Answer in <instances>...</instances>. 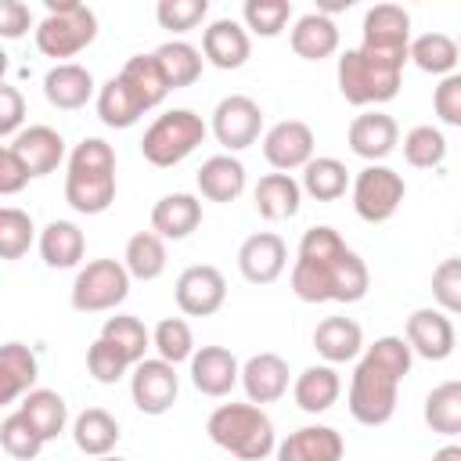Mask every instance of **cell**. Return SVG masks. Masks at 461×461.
I'll use <instances>...</instances> for the list:
<instances>
[{
	"label": "cell",
	"instance_id": "cell-1",
	"mask_svg": "<svg viewBox=\"0 0 461 461\" xmlns=\"http://www.w3.org/2000/svg\"><path fill=\"white\" fill-rule=\"evenodd\" d=\"M371 288L367 263L335 227H310L292 263V292L303 303H360Z\"/></svg>",
	"mask_w": 461,
	"mask_h": 461
},
{
	"label": "cell",
	"instance_id": "cell-2",
	"mask_svg": "<svg viewBox=\"0 0 461 461\" xmlns=\"http://www.w3.org/2000/svg\"><path fill=\"white\" fill-rule=\"evenodd\" d=\"M411 364H414V349L403 335H382L371 346H364L349 378V396H346L353 421L367 429L385 425L396 414L400 382L411 375Z\"/></svg>",
	"mask_w": 461,
	"mask_h": 461
},
{
	"label": "cell",
	"instance_id": "cell-3",
	"mask_svg": "<svg viewBox=\"0 0 461 461\" xmlns=\"http://www.w3.org/2000/svg\"><path fill=\"white\" fill-rule=\"evenodd\" d=\"M65 202L83 216H101L115 202V151L101 137H83L68 155Z\"/></svg>",
	"mask_w": 461,
	"mask_h": 461
},
{
	"label": "cell",
	"instance_id": "cell-4",
	"mask_svg": "<svg viewBox=\"0 0 461 461\" xmlns=\"http://www.w3.org/2000/svg\"><path fill=\"white\" fill-rule=\"evenodd\" d=\"M209 439L238 461H267L277 450V432L259 403H220L205 421Z\"/></svg>",
	"mask_w": 461,
	"mask_h": 461
},
{
	"label": "cell",
	"instance_id": "cell-5",
	"mask_svg": "<svg viewBox=\"0 0 461 461\" xmlns=\"http://www.w3.org/2000/svg\"><path fill=\"white\" fill-rule=\"evenodd\" d=\"M335 79H339V94L357 104V108H378L385 101H393L400 94V79H403V65L375 58L360 47H349L339 54L335 65Z\"/></svg>",
	"mask_w": 461,
	"mask_h": 461
},
{
	"label": "cell",
	"instance_id": "cell-6",
	"mask_svg": "<svg viewBox=\"0 0 461 461\" xmlns=\"http://www.w3.org/2000/svg\"><path fill=\"white\" fill-rule=\"evenodd\" d=\"M32 36L40 54L65 65V58L83 54L97 40V14L79 0H47V14Z\"/></svg>",
	"mask_w": 461,
	"mask_h": 461
},
{
	"label": "cell",
	"instance_id": "cell-7",
	"mask_svg": "<svg viewBox=\"0 0 461 461\" xmlns=\"http://www.w3.org/2000/svg\"><path fill=\"white\" fill-rule=\"evenodd\" d=\"M209 126L202 122L198 112L191 108H173V112H162L140 137V155L158 166V169H169L176 162H184L202 140H205Z\"/></svg>",
	"mask_w": 461,
	"mask_h": 461
},
{
	"label": "cell",
	"instance_id": "cell-8",
	"mask_svg": "<svg viewBox=\"0 0 461 461\" xmlns=\"http://www.w3.org/2000/svg\"><path fill=\"white\" fill-rule=\"evenodd\" d=\"M130 270L122 259H90L72 281V306L79 313H108L130 295Z\"/></svg>",
	"mask_w": 461,
	"mask_h": 461
},
{
	"label": "cell",
	"instance_id": "cell-9",
	"mask_svg": "<svg viewBox=\"0 0 461 461\" xmlns=\"http://www.w3.org/2000/svg\"><path fill=\"white\" fill-rule=\"evenodd\" d=\"M353 212L364 220V223H385L396 216V209L403 205V194H407V184L403 176L385 166V162H371L364 166L357 176H353Z\"/></svg>",
	"mask_w": 461,
	"mask_h": 461
},
{
	"label": "cell",
	"instance_id": "cell-10",
	"mask_svg": "<svg viewBox=\"0 0 461 461\" xmlns=\"http://www.w3.org/2000/svg\"><path fill=\"white\" fill-rule=\"evenodd\" d=\"M360 50L407 65L411 61V14L400 4H375L364 11Z\"/></svg>",
	"mask_w": 461,
	"mask_h": 461
},
{
	"label": "cell",
	"instance_id": "cell-11",
	"mask_svg": "<svg viewBox=\"0 0 461 461\" xmlns=\"http://www.w3.org/2000/svg\"><path fill=\"white\" fill-rule=\"evenodd\" d=\"M263 133V108L249 94H227L212 108V137L227 148V155L245 151Z\"/></svg>",
	"mask_w": 461,
	"mask_h": 461
},
{
	"label": "cell",
	"instance_id": "cell-12",
	"mask_svg": "<svg viewBox=\"0 0 461 461\" xmlns=\"http://www.w3.org/2000/svg\"><path fill=\"white\" fill-rule=\"evenodd\" d=\"M130 396H133V407L140 414H166L176 396H180V375H176V364L162 360V357H144L133 371H130Z\"/></svg>",
	"mask_w": 461,
	"mask_h": 461
},
{
	"label": "cell",
	"instance_id": "cell-13",
	"mask_svg": "<svg viewBox=\"0 0 461 461\" xmlns=\"http://www.w3.org/2000/svg\"><path fill=\"white\" fill-rule=\"evenodd\" d=\"M173 299L187 317H212L227 303V277L212 263H191L173 285Z\"/></svg>",
	"mask_w": 461,
	"mask_h": 461
},
{
	"label": "cell",
	"instance_id": "cell-14",
	"mask_svg": "<svg viewBox=\"0 0 461 461\" xmlns=\"http://www.w3.org/2000/svg\"><path fill=\"white\" fill-rule=\"evenodd\" d=\"M313 148H317V137H313L310 122H303V119H281L263 133V158L277 173L306 169L317 158Z\"/></svg>",
	"mask_w": 461,
	"mask_h": 461
},
{
	"label": "cell",
	"instance_id": "cell-15",
	"mask_svg": "<svg viewBox=\"0 0 461 461\" xmlns=\"http://www.w3.org/2000/svg\"><path fill=\"white\" fill-rule=\"evenodd\" d=\"M288 267V245L274 230H256L238 249V270L249 285H274Z\"/></svg>",
	"mask_w": 461,
	"mask_h": 461
},
{
	"label": "cell",
	"instance_id": "cell-16",
	"mask_svg": "<svg viewBox=\"0 0 461 461\" xmlns=\"http://www.w3.org/2000/svg\"><path fill=\"white\" fill-rule=\"evenodd\" d=\"M403 339L411 342L414 357L425 360H447L457 346V331L439 306H418L403 324Z\"/></svg>",
	"mask_w": 461,
	"mask_h": 461
},
{
	"label": "cell",
	"instance_id": "cell-17",
	"mask_svg": "<svg viewBox=\"0 0 461 461\" xmlns=\"http://www.w3.org/2000/svg\"><path fill=\"white\" fill-rule=\"evenodd\" d=\"M346 140H349V151L360 155V158L371 166V162H382V158H389V155L396 151V144H400V126H396L393 115H385V112H378V108H367V112H360V115L349 122Z\"/></svg>",
	"mask_w": 461,
	"mask_h": 461
},
{
	"label": "cell",
	"instance_id": "cell-18",
	"mask_svg": "<svg viewBox=\"0 0 461 461\" xmlns=\"http://www.w3.org/2000/svg\"><path fill=\"white\" fill-rule=\"evenodd\" d=\"M187 367H191V385L212 400L227 396L241 382V364L227 346H198Z\"/></svg>",
	"mask_w": 461,
	"mask_h": 461
},
{
	"label": "cell",
	"instance_id": "cell-19",
	"mask_svg": "<svg viewBox=\"0 0 461 461\" xmlns=\"http://www.w3.org/2000/svg\"><path fill=\"white\" fill-rule=\"evenodd\" d=\"M97 83H94V72L79 61H65V65H50L47 76H43V97L50 108L58 112H76V108H86L90 97H97Z\"/></svg>",
	"mask_w": 461,
	"mask_h": 461
},
{
	"label": "cell",
	"instance_id": "cell-20",
	"mask_svg": "<svg viewBox=\"0 0 461 461\" xmlns=\"http://www.w3.org/2000/svg\"><path fill=\"white\" fill-rule=\"evenodd\" d=\"M202 54L212 68H223V72H234L249 61L252 54V40H249V29L234 18H216L202 29Z\"/></svg>",
	"mask_w": 461,
	"mask_h": 461
},
{
	"label": "cell",
	"instance_id": "cell-21",
	"mask_svg": "<svg viewBox=\"0 0 461 461\" xmlns=\"http://www.w3.org/2000/svg\"><path fill=\"white\" fill-rule=\"evenodd\" d=\"M288 382H292V371L281 353H252L241 364V389L249 403H259V407L277 403L288 393Z\"/></svg>",
	"mask_w": 461,
	"mask_h": 461
},
{
	"label": "cell",
	"instance_id": "cell-22",
	"mask_svg": "<svg viewBox=\"0 0 461 461\" xmlns=\"http://www.w3.org/2000/svg\"><path fill=\"white\" fill-rule=\"evenodd\" d=\"M342 454L346 439L331 425H303L288 432L274 450L277 461H342Z\"/></svg>",
	"mask_w": 461,
	"mask_h": 461
},
{
	"label": "cell",
	"instance_id": "cell-23",
	"mask_svg": "<svg viewBox=\"0 0 461 461\" xmlns=\"http://www.w3.org/2000/svg\"><path fill=\"white\" fill-rule=\"evenodd\" d=\"M11 148H14L18 158L29 166L32 180L54 173V169L65 162V137H61L54 126H43V122L25 126V130L11 140Z\"/></svg>",
	"mask_w": 461,
	"mask_h": 461
},
{
	"label": "cell",
	"instance_id": "cell-24",
	"mask_svg": "<svg viewBox=\"0 0 461 461\" xmlns=\"http://www.w3.org/2000/svg\"><path fill=\"white\" fill-rule=\"evenodd\" d=\"M202 223V202L187 191H173V194H162L155 205H151V230L166 241H184L198 230Z\"/></svg>",
	"mask_w": 461,
	"mask_h": 461
},
{
	"label": "cell",
	"instance_id": "cell-25",
	"mask_svg": "<svg viewBox=\"0 0 461 461\" xmlns=\"http://www.w3.org/2000/svg\"><path fill=\"white\" fill-rule=\"evenodd\" d=\"M313 349L324 364H349L364 353V328L353 317H324L313 328Z\"/></svg>",
	"mask_w": 461,
	"mask_h": 461
},
{
	"label": "cell",
	"instance_id": "cell-26",
	"mask_svg": "<svg viewBox=\"0 0 461 461\" xmlns=\"http://www.w3.org/2000/svg\"><path fill=\"white\" fill-rule=\"evenodd\" d=\"M339 393H342V378H339V371H335L331 364H310V367H303V371L295 375V382H292V400H295V407L306 411V414H324V411H331L335 400H339Z\"/></svg>",
	"mask_w": 461,
	"mask_h": 461
},
{
	"label": "cell",
	"instance_id": "cell-27",
	"mask_svg": "<svg viewBox=\"0 0 461 461\" xmlns=\"http://www.w3.org/2000/svg\"><path fill=\"white\" fill-rule=\"evenodd\" d=\"M256 212L270 223H281V220H292L303 205V184L292 176V173H267L259 176L256 191Z\"/></svg>",
	"mask_w": 461,
	"mask_h": 461
},
{
	"label": "cell",
	"instance_id": "cell-28",
	"mask_svg": "<svg viewBox=\"0 0 461 461\" xmlns=\"http://www.w3.org/2000/svg\"><path fill=\"white\" fill-rule=\"evenodd\" d=\"M288 43L303 61H324L339 50V25H335V18H328L321 11H310V14L295 18V25L288 32Z\"/></svg>",
	"mask_w": 461,
	"mask_h": 461
},
{
	"label": "cell",
	"instance_id": "cell-29",
	"mask_svg": "<svg viewBox=\"0 0 461 461\" xmlns=\"http://www.w3.org/2000/svg\"><path fill=\"white\" fill-rule=\"evenodd\" d=\"M194 184H198V194L209 202H234L245 191V166L238 155H227V151L212 155L202 162Z\"/></svg>",
	"mask_w": 461,
	"mask_h": 461
},
{
	"label": "cell",
	"instance_id": "cell-30",
	"mask_svg": "<svg viewBox=\"0 0 461 461\" xmlns=\"http://www.w3.org/2000/svg\"><path fill=\"white\" fill-rule=\"evenodd\" d=\"M40 256L50 270H72L86 256V238L72 220H50L40 230Z\"/></svg>",
	"mask_w": 461,
	"mask_h": 461
},
{
	"label": "cell",
	"instance_id": "cell-31",
	"mask_svg": "<svg viewBox=\"0 0 461 461\" xmlns=\"http://www.w3.org/2000/svg\"><path fill=\"white\" fill-rule=\"evenodd\" d=\"M40 375V360L22 342H4L0 349V403H14L25 393H32V382Z\"/></svg>",
	"mask_w": 461,
	"mask_h": 461
},
{
	"label": "cell",
	"instance_id": "cell-32",
	"mask_svg": "<svg viewBox=\"0 0 461 461\" xmlns=\"http://www.w3.org/2000/svg\"><path fill=\"white\" fill-rule=\"evenodd\" d=\"M119 421L104 411V407H86L83 414H76L72 421V443L79 454L86 457H108L119 443Z\"/></svg>",
	"mask_w": 461,
	"mask_h": 461
},
{
	"label": "cell",
	"instance_id": "cell-33",
	"mask_svg": "<svg viewBox=\"0 0 461 461\" xmlns=\"http://www.w3.org/2000/svg\"><path fill=\"white\" fill-rule=\"evenodd\" d=\"M94 101H97V119L108 130H130L144 115V104L137 101V94L126 86L122 76H112L108 83H101V90H97Z\"/></svg>",
	"mask_w": 461,
	"mask_h": 461
},
{
	"label": "cell",
	"instance_id": "cell-34",
	"mask_svg": "<svg viewBox=\"0 0 461 461\" xmlns=\"http://www.w3.org/2000/svg\"><path fill=\"white\" fill-rule=\"evenodd\" d=\"M151 54H155V61H158V68H162L169 90L191 86V83L202 76V65H205V54H202L198 47H191L187 40H166V43L155 47Z\"/></svg>",
	"mask_w": 461,
	"mask_h": 461
},
{
	"label": "cell",
	"instance_id": "cell-35",
	"mask_svg": "<svg viewBox=\"0 0 461 461\" xmlns=\"http://www.w3.org/2000/svg\"><path fill=\"white\" fill-rule=\"evenodd\" d=\"M18 411L32 421V429H36L47 443L58 439V436L65 432V425H68V403H65V396L54 393V389H32V393H25L22 403H18Z\"/></svg>",
	"mask_w": 461,
	"mask_h": 461
},
{
	"label": "cell",
	"instance_id": "cell-36",
	"mask_svg": "<svg viewBox=\"0 0 461 461\" xmlns=\"http://www.w3.org/2000/svg\"><path fill=\"white\" fill-rule=\"evenodd\" d=\"M119 76H122L126 86L137 94V101L144 104V112L158 108V104L166 101V94H169V83H166V76H162L155 54H133V58L119 68Z\"/></svg>",
	"mask_w": 461,
	"mask_h": 461
},
{
	"label": "cell",
	"instance_id": "cell-37",
	"mask_svg": "<svg viewBox=\"0 0 461 461\" xmlns=\"http://www.w3.org/2000/svg\"><path fill=\"white\" fill-rule=\"evenodd\" d=\"M122 263L130 270L133 281H155L166 274V238H158L155 230H137L130 241H126V252H122Z\"/></svg>",
	"mask_w": 461,
	"mask_h": 461
},
{
	"label": "cell",
	"instance_id": "cell-38",
	"mask_svg": "<svg viewBox=\"0 0 461 461\" xmlns=\"http://www.w3.org/2000/svg\"><path fill=\"white\" fill-rule=\"evenodd\" d=\"M411 61L429 72V76H454L457 65H461V54H457V40L447 36V32H421L418 40H411Z\"/></svg>",
	"mask_w": 461,
	"mask_h": 461
},
{
	"label": "cell",
	"instance_id": "cell-39",
	"mask_svg": "<svg viewBox=\"0 0 461 461\" xmlns=\"http://www.w3.org/2000/svg\"><path fill=\"white\" fill-rule=\"evenodd\" d=\"M425 425L436 436H461V378L439 382L429 396H425Z\"/></svg>",
	"mask_w": 461,
	"mask_h": 461
},
{
	"label": "cell",
	"instance_id": "cell-40",
	"mask_svg": "<svg viewBox=\"0 0 461 461\" xmlns=\"http://www.w3.org/2000/svg\"><path fill=\"white\" fill-rule=\"evenodd\" d=\"M299 184H303V194H310V198H317V202H335V198L346 194V187H353L346 162H339V158H331V155H317V158L303 169V180H299Z\"/></svg>",
	"mask_w": 461,
	"mask_h": 461
},
{
	"label": "cell",
	"instance_id": "cell-41",
	"mask_svg": "<svg viewBox=\"0 0 461 461\" xmlns=\"http://www.w3.org/2000/svg\"><path fill=\"white\" fill-rule=\"evenodd\" d=\"M101 339H108L133 367L144 360V353L151 349V331L144 328V321L140 317H133V313H115V317H108L104 324H101Z\"/></svg>",
	"mask_w": 461,
	"mask_h": 461
},
{
	"label": "cell",
	"instance_id": "cell-42",
	"mask_svg": "<svg viewBox=\"0 0 461 461\" xmlns=\"http://www.w3.org/2000/svg\"><path fill=\"white\" fill-rule=\"evenodd\" d=\"M151 349H155V357H162L169 364H191L198 346H194V331L184 317H162L151 331Z\"/></svg>",
	"mask_w": 461,
	"mask_h": 461
},
{
	"label": "cell",
	"instance_id": "cell-43",
	"mask_svg": "<svg viewBox=\"0 0 461 461\" xmlns=\"http://www.w3.org/2000/svg\"><path fill=\"white\" fill-rule=\"evenodd\" d=\"M403 158L414 169H436L447 158V137L439 126H414L403 133Z\"/></svg>",
	"mask_w": 461,
	"mask_h": 461
},
{
	"label": "cell",
	"instance_id": "cell-44",
	"mask_svg": "<svg viewBox=\"0 0 461 461\" xmlns=\"http://www.w3.org/2000/svg\"><path fill=\"white\" fill-rule=\"evenodd\" d=\"M0 447H4V454H11L14 461H32V457L47 447V439L32 429V421H29L22 411H11V414L0 421Z\"/></svg>",
	"mask_w": 461,
	"mask_h": 461
},
{
	"label": "cell",
	"instance_id": "cell-45",
	"mask_svg": "<svg viewBox=\"0 0 461 461\" xmlns=\"http://www.w3.org/2000/svg\"><path fill=\"white\" fill-rule=\"evenodd\" d=\"M288 18H292L288 0H245V7H241V25L256 36H267V40L281 36Z\"/></svg>",
	"mask_w": 461,
	"mask_h": 461
},
{
	"label": "cell",
	"instance_id": "cell-46",
	"mask_svg": "<svg viewBox=\"0 0 461 461\" xmlns=\"http://www.w3.org/2000/svg\"><path fill=\"white\" fill-rule=\"evenodd\" d=\"M36 241V223L25 209L4 205L0 209V256L4 259H22L29 245Z\"/></svg>",
	"mask_w": 461,
	"mask_h": 461
},
{
	"label": "cell",
	"instance_id": "cell-47",
	"mask_svg": "<svg viewBox=\"0 0 461 461\" xmlns=\"http://www.w3.org/2000/svg\"><path fill=\"white\" fill-rule=\"evenodd\" d=\"M86 371L94 375V382H101V385H115L126 371H133V364L108 342V339H94L90 346H86Z\"/></svg>",
	"mask_w": 461,
	"mask_h": 461
},
{
	"label": "cell",
	"instance_id": "cell-48",
	"mask_svg": "<svg viewBox=\"0 0 461 461\" xmlns=\"http://www.w3.org/2000/svg\"><path fill=\"white\" fill-rule=\"evenodd\" d=\"M209 14V0H158L155 18L162 29L169 32H191L205 22Z\"/></svg>",
	"mask_w": 461,
	"mask_h": 461
},
{
	"label": "cell",
	"instance_id": "cell-49",
	"mask_svg": "<svg viewBox=\"0 0 461 461\" xmlns=\"http://www.w3.org/2000/svg\"><path fill=\"white\" fill-rule=\"evenodd\" d=\"M432 299L443 313H461V256H450L432 270Z\"/></svg>",
	"mask_w": 461,
	"mask_h": 461
},
{
	"label": "cell",
	"instance_id": "cell-50",
	"mask_svg": "<svg viewBox=\"0 0 461 461\" xmlns=\"http://www.w3.org/2000/svg\"><path fill=\"white\" fill-rule=\"evenodd\" d=\"M22 119H25V97L18 86L0 83V137L11 144L22 133Z\"/></svg>",
	"mask_w": 461,
	"mask_h": 461
},
{
	"label": "cell",
	"instance_id": "cell-51",
	"mask_svg": "<svg viewBox=\"0 0 461 461\" xmlns=\"http://www.w3.org/2000/svg\"><path fill=\"white\" fill-rule=\"evenodd\" d=\"M432 108H436L439 122L461 126V72L439 79V86H436V94H432Z\"/></svg>",
	"mask_w": 461,
	"mask_h": 461
},
{
	"label": "cell",
	"instance_id": "cell-52",
	"mask_svg": "<svg viewBox=\"0 0 461 461\" xmlns=\"http://www.w3.org/2000/svg\"><path fill=\"white\" fill-rule=\"evenodd\" d=\"M29 180H32L29 166L18 158V151L11 144H4L0 148V194H18Z\"/></svg>",
	"mask_w": 461,
	"mask_h": 461
},
{
	"label": "cell",
	"instance_id": "cell-53",
	"mask_svg": "<svg viewBox=\"0 0 461 461\" xmlns=\"http://www.w3.org/2000/svg\"><path fill=\"white\" fill-rule=\"evenodd\" d=\"M32 29V14H29V7L22 4V0H4L0 4V36L4 40H18V36H25ZM36 32V29H32Z\"/></svg>",
	"mask_w": 461,
	"mask_h": 461
},
{
	"label": "cell",
	"instance_id": "cell-54",
	"mask_svg": "<svg viewBox=\"0 0 461 461\" xmlns=\"http://www.w3.org/2000/svg\"><path fill=\"white\" fill-rule=\"evenodd\" d=\"M432 461H461V443H447L432 454Z\"/></svg>",
	"mask_w": 461,
	"mask_h": 461
},
{
	"label": "cell",
	"instance_id": "cell-55",
	"mask_svg": "<svg viewBox=\"0 0 461 461\" xmlns=\"http://www.w3.org/2000/svg\"><path fill=\"white\" fill-rule=\"evenodd\" d=\"M94 461H126V457H119V454H108V457H94Z\"/></svg>",
	"mask_w": 461,
	"mask_h": 461
},
{
	"label": "cell",
	"instance_id": "cell-56",
	"mask_svg": "<svg viewBox=\"0 0 461 461\" xmlns=\"http://www.w3.org/2000/svg\"><path fill=\"white\" fill-rule=\"evenodd\" d=\"M457 54H461V32H457Z\"/></svg>",
	"mask_w": 461,
	"mask_h": 461
},
{
	"label": "cell",
	"instance_id": "cell-57",
	"mask_svg": "<svg viewBox=\"0 0 461 461\" xmlns=\"http://www.w3.org/2000/svg\"><path fill=\"white\" fill-rule=\"evenodd\" d=\"M457 234H461V223H457Z\"/></svg>",
	"mask_w": 461,
	"mask_h": 461
}]
</instances>
